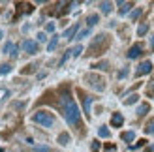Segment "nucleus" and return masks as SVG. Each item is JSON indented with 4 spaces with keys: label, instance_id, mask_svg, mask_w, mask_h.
Segmentation results:
<instances>
[{
    "label": "nucleus",
    "instance_id": "1",
    "mask_svg": "<svg viewBox=\"0 0 154 152\" xmlns=\"http://www.w3.org/2000/svg\"><path fill=\"white\" fill-rule=\"evenodd\" d=\"M58 107L62 111V117L66 118V122L73 126L77 132L83 135V130H81V111L77 107V103L73 102V98L70 94V87L64 85L60 87L58 90Z\"/></svg>",
    "mask_w": 154,
    "mask_h": 152
},
{
    "label": "nucleus",
    "instance_id": "2",
    "mask_svg": "<svg viewBox=\"0 0 154 152\" xmlns=\"http://www.w3.org/2000/svg\"><path fill=\"white\" fill-rule=\"evenodd\" d=\"M111 45V38L107 34H98L94 40H92L90 47H88V56H96V55H102V53L107 51V47Z\"/></svg>",
    "mask_w": 154,
    "mask_h": 152
},
{
    "label": "nucleus",
    "instance_id": "3",
    "mask_svg": "<svg viewBox=\"0 0 154 152\" xmlns=\"http://www.w3.org/2000/svg\"><path fill=\"white\" fill-rule=\"evenodd\" d=\"M32 120L36 124L43 126V128H51L55 124V117H53V113H49V111H36L32 115Z\"/></svg>",
    "mask_w": 154,
    "mask_h": 152
},
{
    "label": "nucleus",
    "instance_id": "4",
    "mask_svg": "<svg viewBox=\"0 0 154 152\" xmlns=\"http://www.w3.org/2000/svg\"><path fill=\"white\" fill-rule=\"evenodd\" d=\"M85 83H87L88 87H92L94 90H98V92H103L105 90V79L96 75V73H87L85 75Z\"/></svg>",
    "mask_w": 154,
    "mask_h": 152
},
{
    "label": "nucleus",
    "instance_id": "5",
    "mask_svg": "<svg viewBox=\"0 0 154 152\" xmlns=\"http://www.w3.org/2000/svg\"><path fill=\"white\" fill-rule=\"evenodd\" d=\"M77 94H79V98H81V103H83L85 117H87V118H90V105H92V102H94V96H90V94H85L81 88L77 90Z\"/></svg>",
    "mask_w": 154,
    "mask_h": 152
},
{
    "label": "nucleus",
    "instance_id": "6",
    "mask_svg": "<svg viewBox=\"0 0 154 152\" xmlns=\"http://www.w3.org/2000/svg\"><path fill=\"white\" fill-rule=\"evenodd\" d=\"M21 47L25 49V53H28V55H36L38 49H40V45H38V41H34V40H25L21 43Z\"/></svg>",
    "mask_w": 154,
    "mask_h": 152
},
{
    "label": "nucleus",
    "instance_id": "7",
    "mask_svg": "<svg viewBox=\"0 0 154 152\" xmlns=\"http://www.w3.org/2000/svg\"><path fill=\"white\" fill-rule=\"evenodd\" d=\"M150 71H152V62H150V60H145V62H141L139 66H137L135 75H137V77H143V75H147Z\"/></svg>",
    "mask_w": 154,
    "mask_h": 152
},
{
    "label": "nucleus",
    "instance_id": "8",
    "mask_svg": "<svg viewBox=\"0 0 154 152\" xmlns=\"http://www.w3.org/2000/svg\"><path fill=\"white\" fill-rule=\"evenodd\" d=\"M143 51H145V49H143V43H134L126 55H128V58L134 60V58H139V56L143 55Z\"/></svg>",
    "mask_w": 154,
    "mask_h": 152
},
{
    "label": "nucleus",
    "instance_id": "9",
    "mask_svg": "<svg viewBox=\"0 0 154 152\" xmlns=\"http://www.w3.org/2000/svg\"><path fill=\"white\" fill-rule=\"evenodd\" d=\"M4 53H6V55H10L11 58H17V55H19V47H17L15 43L8 41V43L4 45Z\"/></svg>",
    "mask_w": 154,
    "mask_h": 152
},
{
    "label": "nucleus",
    "instance_id": "10",
    "mask_svg": "<svg viewBox=\"0 0 154 152\" xmlns=\"http://www.w3.org/2000/svg\"><path fill=\"white\" fill-rule=\"evenodd\" d=\"M77 30H79V25H72L70 28H66L64 30V36L62 38H66V40H75V36H77Z\"/></svg>",
    "mask_w": 154,
    "mask_h": 152
},
{
    "label": "nucleus",
    "instance_id": "11",
    "mask_svg": "<svg viewBox=\"0 0 154 152\" xmlns=\"http://www.w3.org/2000/svg\"><path fill=\"white\" fill-rule=\"evenodd\" d=\"M122 124H124V117H122L120 113H113V117H111V126H113V128H120Z\"/></svg>",
    "mask_w": 154,
    "mask_h": 152
},
{
    "label": "nucleus",
    "instance_id": "12",
    "mask_svg": "<svg viewBox=\"0 0 154 152\" xmlns=\"http://www.w3.org/2000/svg\"><path fill=\"white\" fill-rule=\"evenodd\" d=\"M98 21H100V15H98V13H90L88 17H87V25H88V28H92L94 25H98Z\"/></svg>",
    "mask_w": 154,
    "mask_h": 152
},
{
    "label": "nucleus",
    "instance_id": "13",
    "mask_svg": "<svg viewBox=\"0 0 154 152\" xmlns=\"http://www.w3.org/2000/svg\"><path fill=\"white\" fill-rule=\"evenodd\" d=\"M119 6H122L120 10H119V13H120V15H126V13L134 8V4H132V2H119Z\"/></svg>",
    "mask_w": 154,
    "mask_h": 152
},
{
    "label": "nucleus",
    "instance_id": "14",
    "mask_svg": "<svg viewBox=\"0 0 154 152\" xmlns=\"http://www.w3.org/2000/svg\"><path fill=\"white\" fill-rule=\"evenodd\" d=\"M120 139H122V141H126V143H132V141L135 139V132H132V130H130V132H122Z\"/></svg>",
    "mask_w": 154,
    "mask_h": 152
},
{
    "label": "nucleus",
    "instance_id": "15",
    "mask_svg": "<svg viewBox=\"0 0 154 152\" xmlns=\"http://www.w3.org/2000/svg\"><path fill=\"white\" fill-rule=\"evenodd\" d=\"M70 133H66V132H62V133H60L58 135V143H60V145H62V147H66V145H70Z\"/></svg>",
    "mask_w": 154,
    "mask_h": 152
},
{
    "label": "nucleus",
    "instance_id": "16",
    "mask_svg": "<svg viewBox=\"0 0 154 152\" xmlns=\"http://www.w3.org/2000/svg\"><path fill=\"white\" fill-rule=\"evenodd\" d=\"M149 111H150V105L149 103H141L139 107H137V117H145Z\"/></svg>",
    "mask_w": 154,
    "mask_h": 152
},
{
    "label": "nucleus",
    "instance_id": "17",
    "mask_svg": "<svg viewBox=\"0 0 154 152\" xmlns=\"http://www.w3.org/2000/svg\"><path fill=\"white\" fill-rule=\"evenodd\" d=\"M98 135H100V137H103V139H107L111 135V132H109V128H107V126H100L98 128Z\"/></svg>",
    "mask_w": 154,
    "mask_h": 152
},
{
    "label": "nucleus",
    "instance_id": "18",
    "mask_svg": "<svg viewBox=\"0 0 154 152\" xmlns=\"http://www.w3.org/2000/svg\"><path fill=\"white\" fill-rule=\"evenodd\" d=\"M100 10H102V13H111L113 4L111 2H100Z\"/></svg>",
    "mask_w": 154,
    "mask_h": 152
},
{
    "label": "nucleus",
    "instance_id": "19",
    "mask_svg": "<svg viewBox=\"0 0 154 152\" xmlns=\"http://www.w3.org/2000/svg\"><path fill=\"white\" fill-rule=\"evenodd\" d=\"M57 45H58V36L55 34V36L51 38V41H49V45H47V49H49V53H51V51H55V49H57Z\"/></svg>",
    "mask_w": 154,
    "mask_h": 152
},
{
    "label": "nucleus",
    "instance_id": "20",
    "mask_svg": "<svg viewBox=\"0 0 154 152\" xmlns=\"http://www.w3.org/2000/svg\"><path fill=\"white\" fill-rule=\"evenodd\" d=\"M36 68H38V64H28L26 68H23V70H21V73H23V75H26V73H34V71H36Z\"/></svg>",
    "mask_w": 154,
    "mask_h": 152
},
{
    "label": "nucleus",
    "instance_id": "21",
    "mask_svg": "<svg viewBox=\"0 0 154 152\" xmlns=\"http://www.w3.org/2000/svg\"><path fill=\"white\" fill-rule=\"evenodd\" d=\"M137 100H139V96H137V94H132V96L124 98V105H132V103H135Z\"/></svg>",
    "mask_w": 154,
    "mask_h": 152
},
{
    "label": "nucleus",
    "instance_id": "22",
    "mask_svg": "<svg viewBox=\"0 0 154 152\" xmlns=\"http://www.w3.org/2000/svg\"><path fill=\"white\" fill-rule=\"evenodd\" d=\"M32 152H55V150L49 148V147H45V145H38V147L32 148Z\"/></svg>",
    "mask_w": 154,
    "mask_h": 152
},
{
    "label": "nucleus",
    "instance_id": "23",
    "mask_svg": "<svg viewBox=\"0 0 154 152\" xmlns=\"http://www.w3.org/2000/svg\"><path fill=\"white\" fill-rule=\"evenodd\" d=\"M147 32H149V25H147V23H141L139 28H137V34H139V36H145Z\"/></svg>",
    "mask_w": 154,
    "mask_h": 152
},
{
    "label": "nucleus",
    "instance_id": "24",
    "mask_svg": "<svg viewBox=\"0 0 154 152\" xmlns=\"http://www.w3.org/2000/svg\"><path fill=\"white\" fill-rule=\"evenodd\" d=\"M141 13H143V10H141V8H135V10H134L132 13H130V21H135V19L139 17Z\"/></svg>",
    "mask_w": 154,
    "mask_h": 152
},
{
    "label": "nucleus",
    "instance_id": "25",
    "mask_svg": "<svg viewBox=\"0 0 154 152\" xmlns=\"http://www.w3.org/2000/svg\"><path fill=\"white\" fill-rule=\"evenodd\" d=\"M92 68H96V70H109V62H105V60H103V62H98V64H94V66H92Z\"/></svg>",
    "mask_w": 154,
    "mask_h": 152
},
{
    "label": "nucleus",
    "instance_id": "26",
    "mask_svg": "<svg viewBox=\"0 0 154 152\" xmlns=\"http://www.w3.org/2000/svg\"><path fill=\"white\" fill-rule=\"evenodd\" d=\"M88 34H90V28H85V30H81V32L75 36V40H83V38H87Z\"/></svg>",
    "mask_w": 154,
    "mask_h": 152
},
{
    "label": "nucleus",
    "instance_id": "27",
    "mask_svg": "<svg viewBox=\"0 0 154 152\" xmlns=\"http://www.w3.org/2000/svg\"><path fill=\"white\" fill-rule=\"evenodd\" d=\"M145 133H149V135H152V133H154V120H150V122L145 126Z\"/></svg>",
    "mask_w": 154,
    "mask_h": 152
},
{
    "label": "nucleus",
    "instance_id": "28",
    "mask_svg": "<svg viewBox=\"0 0 154 152\" xmlns=\"http://www.w3.org/2000/svg\"><path fill=\"white\" fill-rule=\"evenodd\" d=\"M10 71H11V66H10V64H2V66H0V75L10 73Z\"/></svg>",
    "mask_w": 154,
    "mask_h": 152
},
{
    "label": "nucleus",
    "instance_id": "29",
    "mask_svg": "<svg viewBox=\"0 0 154 152\" xmlns=\"http://www.w3.org/2000/svg\"><path fill=\"white\" fill-rule=\"evenodd\" d=\"M81 53H83V47H81V45H75V47L72 49V56H79Z\"/></svg>",
    "mask_w": 154,
    "mask_h": 152
},
{
    "label": "nucleus",
    "instance_id": "30",
    "mask_svg": "<svg viewBox=\"0 0 154 152\" xmlns=\"http://www.w3.org/2000/svg\"><path fill=\"white\" fill-rule=\"evenodd\" d=\"M147 96H149V98H152V96H154V81H150V83H149V88H147Z\"/></svg>",
    "mask_w": 154,
    "mask_h": 152
},
{
    "label": "nucleus",
    "instance_id": "31",
    "mask_svg": "<svg viewBox=\"0 0 154 152\" xmlns=\"http://www.w3.org/2000/svg\"><path fill=\"white\" fill-rule=\"evenodd\" d=\"M8 96H10V90H8V88H0V102H2L4 98H8Z\"/></svg>",
    "mask_w": 154,
    "mask_h": 152
},
{
    "label": "nucleus",
    "instance_id": "32",
    "mask_svg": "<svg viewBox=\"0 0 154 152\" xmlns=\"http://www.w3.org/2000/svg\"><path fill=\"white\" fill-rule=\"evenodd\" d=\"M90 150H92V152H100V141H96V139L92 141V147H90Z\"/></svg>",
    "mask_w": 154,
    "mask_h": 152
},
{
    "label": "nucleus",
    "instance_id": "33",
    "mask_svg": "<svg viewBox=\"0 0 154 152\" xmlns=\"http://www.w3.org/2000/svg\"><path fill=\"white\" fill-rule=\"evenodd\" d=\"M145 143H147V141H145V139H139V141H137V143H134V145H132V150H135V148H139V147H143Z\"/></svg>",
    "mask_w": 154,
    "mask_h": 152
},
{
    "label": "nucleus",
    "instance_id": "34",
    "mask_svg": "<svg viewBox=\"0 0 154 152\" xmlns=\"http://www.w3.org/2000/svg\"><path fill=\"white\" fill-rule=\"evenodd\" d=\"M105 152H117V147L111 145V143H107V145H105Z\"/></svg>",
    "mask_w": 154,
    "mask_h": 152
},
{
    "label": "nucleus",
    "instance_id": "35",
    "mask_svg": "<svg viewBox=\"0 0 154 152\" xmlns=\"http://www.w3.org/2000/svg\"><path fill=\"white\" fill-rule=\"evenodd\" d=\"M45 30H47V32H53V30H55V23H47V26H45Z\"/></svg>",
    "mask_w": 154,
    "mask_h": 152
},
{
    "label": "nucleus",
    "instance_id": "36",
    "mask_svg": "<svg viewBox=\"0 0 154 152\" xmlns=\"http://www.w3.org/2000/svg\"><path fill=\"white\" fill-rule=\"evenodd\" d=\"M126 75H128V70H120V71H119V79L126 77Z\"/></svg>",
    "mask_w": 154,
    "mask_h": 152
},
{
    "label": "nucleus",
    "instance_id": "37",
    "mask_svg": "<svg viewBox=\"0 0 154 152\" xmlns=\"http://www.w3.org/2000/svg\"><path fill=\"white\" fill-rule=\"evenodd\" d=\"M45 40H47V38H45V34H43V32L38 34V41H45Z\"/></svg>",
    "mask_w": 154,
    "mask_h": 152
},
{
    "label": "nucleus",
    "instance_id": "38",
    "mask_svg": "<svg viewBox=\"0 0 154 152\" xmlns=\"http://www.w3.org/2000/svg\"><path fill=\"white\" fill-rule=\"evenodd\" d=\"M147 152H154V145H149L147 147Z\"/></svg>",
    "mask_w": 154,
    "mask_h": 152
},
{
    "label": "nucleus",
    "instance_id": "39",
    "mask_svg": "<svg viewBox=\"0 0 154 152\" xmlns=\"http://www.w3.org/2000/svg\"><path fill=\"white\" fill-rule=\"evenodd\" d=\"M150 47L154 49V36H150Z\"/></svg>",
    "mask_w": 154,
    "mask_h": 152
},
{
    "label": "nucleus",
    "instance_id": "40",
    "mask_svg": "<svg viewBox=\"0 0 154 152\" xmlns=\"http://www.w3.org/2000/svg\"><path fill=\"white\" fill-rule=\"evenodd\" d=\"M2 36H4V32H2V30H0V40H2Z\"/></svg>",
    "mask_w": 154,
    "mask_h": 152
}]
</instances>
